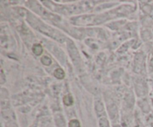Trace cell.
Listing matches in <instances>:
<instances>
[{
    "instance_id": "6da1fadb",
    "label": "cell",
    "mask_w": 153,
    "mask_h": 127,
    "mask_svg": "<svg viewBox=\"0 0 153 127\" xmlns=\"http://www.w3.org/2000/svg\"><path fill=\"white\" fill-rule=\"evenodd\" d=\"M32 51L36 55H40L43 52V48L40 44H34L32 47Z\"/></svg>"
},
{
    "instance_id": "7a4b0ae2",
    "label": "cell",
    "mask_w": 153,
    "mask_h": 127,
    "mask_svg": "<svg viewBox=\"0 0 153 127\" xmlns=\"http://www.w3.org/2000/svg\"><path fill=\"white\" fill-rule=\"evenodd\" d=\"M54 76L57 78V79H62L64 78V72L62 69H57L54 72Z\"/></svg>"
},
{
    "instance_id": "3957f363",
    "label": "cell",
    "mask_w": 153,
    "mask_h": 127,
    "mask_svg": "<svg viewBox=\"0 0 153 127\" xmlns=\"http://www.w3.org/2000/svg\"><path fill=\"white\" fill-rule=\"evenodd\" d=\"M73 98L70 95H67L66 97H64V103L66 105H71L73 104Z\"/></svg>"
},
{
    "instance_id": "277c9868",
    "label": "cell",
    "mask_w": 153,
    "mask_h": 127,
    "mask_svg": "<svg viewBox=\"0 0 153 127\" xmlns=\"http://www.w3.org/2000/svg\"><path fill=\"white\" fill-rule=\"evenodd\" d=\"M41 62L43 63L44 65H50L51 63H52V60L49 57L47 56H43V58H41Z\"/></svg>"
},
{
    "instance_id": "5b68a950",
    "label": "cell",
    "mask_w": 153,
    "mask_h": 127,
    "mask_svg": "<svg viewBox=\"0 0 153 127\" xmlns=\"http://www.w3.org/2000/svg\"><path fill=\"white\" fill-rule=\"evenodd\" d=\"M69 126L70 127H80V125H79V121L76 120H71L70 122Z\"/></svg>"
},
{
    "instance_id": "8992f818",
    "label": "cell",
    "mask_w": 153,
    "mask_h": 127,
    "mask_svg": "<svg viewBox=\"0 0 153 127\" xmlns=\"http://www.w3.org/2000/svg\"><path fill=\"white\" fill-rule=\"evenodd\" d=\"M97 105H96V108H97V111L100 112V111H103V106H102V102H97Z\"/></svg>"
},
{
    "instance_id": "52a82bcc",
    "label": "cell",
    "mask_w": 153,
    "mask_h": 127,
    "mask_svg": "<svg viewBox=\"0 0 153 127\" xmlns=\"http://www.w3.org/2000/svg\"><path fill=\"white\" fill-rule=\"evenodd\" d=\"M100 125L102 127H107L108 124V121L106 120V119H102L100 120Z\"/></svg>"
}]
</instances>
